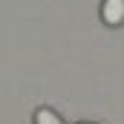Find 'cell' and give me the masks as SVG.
<instances>
[{
    "label": "cell",
    "mask_w": 124,
    "mask_h": 124,
    "mask_svg": "<svg viewBox=\"0 0 124 124\" xmlns=\"http://www.w3.org/2000/svg\"><path fill=\"white\" fill-rule=\"evenodd\" d=\"M101 23L104 26H121L124 23V0H101Z\"/></svg>",
    "instance_id": "6da1fadb"
},
{
    "label": "cell",
    "mask_w": 124,
    "mask_h": 124,
    "mask_svg": "<svg viewBox=\"0 0 124 124\" xmlns=\"http://www.w3.org/2000/svg\"><path fill=\"white\" fill-rule=\"evenodd\" d=\"M32 121L35 124H66L63 116L58 113V110H52V107H38L35 116H32Z\"/></svg>",
    "instance_id": "7a4b0ae2"
},
{
    "label": "cell",
    "mask_w": 124,
    "mask_h": 124,
    "mask_svg": "<svg viewBox=\"0 0 124 124\" xmlns=\"http://www.w3.org/2000/svg\"><path fill=\"white\" fill-rule=\"evenodd\" d=\"M78 124H98V121H78Z\"/></svg>",
    "instance_id": "3957f363"
}]
</instances>
